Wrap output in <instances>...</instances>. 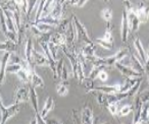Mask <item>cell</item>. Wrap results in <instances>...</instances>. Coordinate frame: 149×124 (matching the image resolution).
I'll return each instance as SVG.
<instances>
[{
	"instance_id": "obj_1",
	"label": "cell",
	"mask_w": 149,
	"mask_h": 124,
	"mask_svg": "<svg viewBox=\"0 0 149 124\" xmlns=\"http://www.w3.org/2000/svg\"><path fill=\"white\" fill-rule=\"evenodd\" d=\"M72 23H74V29H76V33H77V40L78 41L84 42L86 45L93 44V41L90 39L89 35H88L87 30L85 29V27L83 25V23L80 21V19L77 17V15L72 13Z\"/></svg>"
},
{
	"instance_id": "obj_2",
	"label": "cell",
	"mask_w": 149,
	"mask_h": 124,
	"mask_svg": "<svg viewBox=\"0 0 149 124\" xmlns=\"http://www.w3.org/2000/svg\"><path fill=\"white\" fill-rule=\"evenodd\" d=\"M0 108H1V124H5L9 118L17 115L19 111V104H15V103L13 105H11L10 107H5L2 104V102H1Z\"/></svg>"
},
{
	"instance_id": "obj_3",
	"label": "cell",
	"mask_w": 149,
	"mask_h": 124,
	"mask_svg": "<svg viewBox=\"0 0 149 124\" xmlns=\"http://www.w3.org/2000/svg\"><path fill=\"white\" fill-rule=\"evenodd\" d=\"M114 66L116 67V69H118V71H120L123 75L126 76V79H140V77H142V75H143V74H141V73L135 71L132 67L124 65L123 63H120V62L116 63Z\"/></svg>"
},
{
	"instance_id": "obj_4",
	"label": "cell",
	"mask_w": 149,
	"mask_h": 124,
	"mask_svg": "<svg viewBox=\"0 0 149 124\" xmlns=\"http://www.w3.org/2000/svg\"><path fill=\"white\" fill-rule=\"evenodd\" d=\"M128 49H123L118 50L114 55L109 56V57H105L104 58V62H105V66H113L116 63L120 62V60H123L127 55H128Z\"/></svg>"
},
{
	"instance_id": "obj_5",
	"label": "cell",
	"mask_w": 149,
	"mask_h": 124,
	"mask_svg": "<svg viewBox=\"0 0 149 124\" xmlns=\"http://www.w3.org/2000/svg\"><path fill=\"white\" fill-rule=\"evenodd\" d=\"M15 104L24 103V102L30 101V85H24L19 87L15 92Z\"/></svg>"
},
{
	"instance_id": "obj_6",
	"label": "cell",
	"mask_w": 149,
	"mask_h": 124,
	"mask_svg": "<svg viewBox=\"0 0 149 124\" xmlns=\"http://www.w3.org/2000/svg\"><path fill=\"white\" fill-rule=\"evenodd\" d=\"M135 12H136L138 19L140 23H146L149 19V7L145 6L144 2H139L138 7L135 8Z\"/></svg>"
},
{
	"instance_id": "obj_7",
	"label": "cell",
	"mask_w": 149,
	"mask_h": 124,
	"mask_svg": "<svg viewBox=\"0 0 149 124\" xmlns=\"http://www.w3.org/2000/svg\"><path fill=\"white\" fill-rule=\"evenodd\" d=\"M128 12V11H127ZM128 25H129V30L132 33H136L139 30V25H140V21L138 19L136 12H135V8H133L131 11L128 12Z\"/></svg>"
},
{
	"instance_id": "obj_8",
	"label": "cell",
	"mask_w": 149,
	"mask_h": 124,
	"mask_svg": "<svg viewBox=\"0 0 149 124\" xmlns=\"http://www.w3.org/2000/svg\"><path fill=\"white\" fill-rule=\"evenodd\" d=\"M122 85L118 83V85H100V87H95L93 91H98L101 93L105 94V95H114V94H118L122 91Z\"/></svg>"
},
{
	"instance_id": "obj_9",
	"label": "cell",
	"mask_w": 149,
	"mask_h": 124,
	"mask_svg": "<svg viewBox=\"0 0 149 124\" xmlns=\"http://www.w3.org/2000/svg\"><path fill=\"white\" fill-rule=\"evenodd\" d=\"M129 25H128V12L127 10L123 11L122 17V25H120V37H122V42L126 43L128 41V35H129Z\"/></svg>"
},
{
	"instance_id": "obj_10",
	"label": "cell",
	"mask_w": 149,
	"mask_h": 124,
	"mask_svg": "<svg viewBox=\"0 0 149 124\" xmlns=\"http://www.w3.org/2000/svg\"><path fill=\"white\" fill-rule=\"evenodd\" d=\"M1 10L3 11L5 17V21H6V25L7 28H8V31L13 32V33H17V28H15V19H13V12H11L9 9H7L5 6H2L1 5Z\"/></svg>"
},
{
	"instance_id": "obj_11",
	"label": "cell",
	"mask_w": 149,
	"mask_h": 124,
	"mask_svg": "<svg viewBox=\"0 0 149 124\" xmlns=\"http://www.w3.org/2000/svg\"><path fill=\"white\" fill-rule=\"evenodd\" d=\"M33 64L38 65V66H44V65H47L50 66V62L48 60V58L46 57V55L44 53H40V52L36 51L34 49L33 52Z\"/></svg>"
},
{
	"instance_id": "obj_12",
	"label": "cell",
	"mask_w": 149,
	"mask_h": 124,
	"mask_svg": "<svg viewBox=\"0 0 149 124\" xmlns=\"http://www.w3.org/2000/svg\"><path fill=\"white\" fill-rule=\"evenodd\" d=\"M64 35H65V37H66V47L72 49L74 39H76V35H77L74 25V23H72H72H70V25H68V30H66V32L64 33Z\"/></svg>"
},
{
	"instance_id": "obj_13",
	"label": "cell",
	"mask_w": 149,
	"mask_h": 124,
	"mask_svg": "<svg viewBox=\"0 0 149 124\" xmlns=\"http://www.w3.org/2000/svg\"><path fill=\"white\" fill-rule=\"evenodd\" d=\"M33 52H34V47H33V41L31 38L26 41V47H25V56H26V61L31 65L34 68L35 65L33 64Z\"/></svg>"
},
{
	"instance_id": "obj_14",
	"label": "cell",
	"mask_w": 149,
	"mask_h": 124,
	"mask_svg": "<svg viewBox=\"0 0 149 124\" xmlns=\"http://www.w3.org/2000/svg\"><path fill=\"white\" fill-rule=\"evenodd\" d=\"M11 53H6L3 54L2 58H1V69H0V76H1V85L4 83L5 81V75H6V67L8 65L9 58H10Z\"/></svg>"
},
{
	"instance_id": "obj_15",
	"label": "cell",
	"mask_w": 149,
	"mask_h": 124,
	"mask_svg": "<svg viewBox=\"0 0 149 124\" xmlns=\"http://www.w3.org/2000/svg\"><path fill=\"white\" fill-rule=\"evenodd\" d=\"M130 60H131V67H132L135 71H137V72L141 73V74H144L145 68H144V65H143L142 62H141V60L139 59L136 55H134V54L131 55Z\"/></svg>"
},
{
	"instance_id": "obj_16",
	"label": "cell",
	"mask_w": 149,
	"mask_h": 124,
	"mask_svg": "<svg viewBox=\"0 0 149 124\" xmlns=\"http://www.w3.org/2000/svg\"><path fill=\"white\" fill-rule=\"evenodd\" d=\"M49 43H53L54 45L58 46V47H63V46H66V37L64 34L57 32L55 34H52Z\"/></svg>"
},
{
	"instance_id": "obj_17",
	"label": "cell",
	"mask_w": 149,
	"mask_h": 124,
	"mask_svg": "<svg viewBox=\"0 0 149 124\" xmlns=\"http://www.w3.org/2000/svg\"><path fill=\"white\" fill-rule=\"evenodd\" d=\"M63 5L64 1H55V5H54L53 10L50 15L54 19L61 21V17L63 15Z\"/></svg>"
},
{
	"instance_id": "obj_18",
	"label": "cell",
	"mask_w": 149,
	"mask_h": 124,
	"mask_svg": "<svg viewBox=\"0 0 149 124\" xmlns=\"http://www.w3.org/2000/svg\"><path fill=\"white\" fill-rule=\"evenodd\" d=\"M134 46H135V49H136L137 53H138V55H139V59H140L143 63H145V62H146L147 53L145 52L144 48H143V46H142V43H141L139 38H136V39H135Z\"/></svg>"
},
{
	"instance_id": "obj_19",
	"label": "cell",
	"mask_w": 149,
	"mask_h": 124,
	"mask_svg": "<svg viewBox=\"0 0 149 124\" xmlns=\"http://www.w3.org/2000/svg\"><path fill=\"white\" fill-rule=\"evenodd\" d=\"M17 44L15 43V42H11L9 40H6L4 42H1V45H0V50L1 52H8V53H15L17 51Z\"/></svg>"
},
{
	"instance_id": "obj_20",
	"label": "cell",
	"mask_w": 149,
	"mask_h": 124,
	"mask_svg": "<svg viewBox=\"0 0 149 124\" xmlns=\"http://www.w3.org/2000/svg\"><path fill=\"white\" fill-rule=\"evenodd\" d=\"M53 108H54V100H53V98H52V97H48L47 99H46L45 104H44V106H43V108H42L41 112H40L42 118L46 119V116L48 115V113H49V112L51 111Z\"/></svg>"
},
{
	"instance_id": "obj_21",
	"label": "cell",
	"mask_w": 149,
	"mask_h": 124,
	"mask_svg": "<svg viewBox=\"0 0 149 124\" xmlns=\"http://www.w3.org/2000/svg\"><path fill=\"white\" fill-rule=\"evenodd\" d=\"M82 124H93V113L90 108L86 107L81 113Z\"/></svg>"
},
{
	"instance_id": "obj_22",
	"label": "cell",
	"mask_w": 149,
	"mask_h": 124,
	"mask_svg": "<svg viewBox=\"0 0 149 124\" xmlns=\"http://www.w3.org/2000/svg\"><path fill=\"white\" fill-rule=\"evenodd\" d=\"M30 102L32 104V107H33L35 114L39 113V110H38V98H37V94H36L35 87H32L30 85Z\"/></svg>"
},
{
	"instance_id": "obj_23",
	"label": "cell",
	"mask_w": 149,
	"mask_h": 124,
	"mask_svg": "<svg viewBox=\"0 0 149 124\" xmlns=\"http://www.w3.org/2000/svg\"><path fill=\"white\" fill-rule=\"evenodd\" d=\"M95 51H96V45L93 43L84 46L82 48L81 53L84 55V57H92V56H95Z\"/></svg>"
},
{
	"instance_id": "obj_24",
	"label": "cell",
	"mask_w": 149,
	"mask_h": 124,
	"mask_svg": "<svg viewBox=\"0 0 149 124\" xmlns=\"http://www.w3.org/2000/svg\"><path fill=\"white\" fill-rule=\"evenodd\" d=\"M45 23V25H49L54 28V27H58V25H59L60 21L52 17L51 15H49V17H42L37 23Z\"/></svg>"
},
{
	"instance_id": "obj_25",
	"label": "cell",
	"mask_w": 149,
	"mask_h": 124,
	"mask_svg": "<svg viewBox=\"0 0 149 124\" xmlns=\"http://www.w3.org/2000/svg\"><path fill=\"white\" fill-rule=\"evenodd\" d=\"M91 94H93L94 96H95L96 100H97L98 104L101 106L103 105H108L107 103V95H105V94L101 93V92H98V91H91L90 92Z\"/></svg>"
},
{
	"instance_id": "obj_26",
	"label": "cell",
	"mask_w": 149,
	"mask_h": 124,
	"mask_svg": "<svg viewBox=\"0 0 149 124\" xmlns=\"http://www.w3.org/2000/svg\"><path fill=\"white\" fill-rule=\"evenodd\" d=\"M55 5V1H46L45 5H44L43 12H42V17H47L51 14L52 10H53V7Z\"/></svg>"
},
{
	"instance_id": "obj_27",
	"label": "cell",
	"mask_w": 149,
	"mask_h": 124,
	"mask_svg": "<svg viewBox=\"0 0 149 124\" xmlns=\"http://www.w3.org/2000/svg\"><path fill=\"white\" fill-rule=\"evenodd\" d=\"M31 85L34 87H44V81L41 79V76L37 74V73L34 71L33 74H32V79H31Z\"/></svg>"
},
{
	"instance_id": "obj_28",
	"label": "cell",
	"mask_w": 149,
	"mask_h": 124,
	"mask_svg": "<svg viewBox=\"0 0 149 124\" xmlns=\"http://www.w3.org/2000/svg\"><path fill=\"white\" fill-rule=\"evenodd\" d=\"M68 83H60L56 85V92L59 96L61 97H64V96L68 95Z\"/></svg>"
},
{
	"instance_id": "obj_29",
	"label": "cell",
	"mask_w": 149,
	"mask_h": 124,
	"mask_svg": "<svg viewBox=\"0 0 149 124\" xmlns=\"http://www.w3.org/2000/svg\"><path fill=\"white\" fill-rule=\"evenodd\" d=\"M138 79H126V83L122 87V91H120V93H126V92H128L131 87H133L135 85H136V83L138 81Z\"/></svg>"
},
{
	"instance_id": "obj_30",
	"label": "cell",
	"mask_w": 149,
	"mask_h": 124,
	"mask_svg": "<svg viewBox=\"0 0 149 124\" xmlns=\"http://www.w3.org/2000/svg\"><path fill=\"white\" fill-rule=\"evenodd\" d=\"M141 83H142V77H140V79H138V81L136 83V85H134L133 87H131L130 90H129L128 92H126L127 94H128V97H134V96H136V94L138 93L139 89H140V85Z\"/></svg>"
},
{
	"instance_id": "obj_31",
	"label": "cell",
	"mask_w": 149,
	"mask_h": 124,
	"mask_svg": "<svg viewBox=\"0 0 149 124\" xmlns=\"http://www.w3.org/2000/svg\"><path fill=\"white\" fill-rule=\"evenodd\" d=\"M46 1H39V4H38V7L36 9V15H35V21L34 23H37L42 17V12H43V8H44V5H45Z\"/></svg>"
},
{
	"instance_id": "obj_32",
	"label": "cell",
	"mask_w": 149,
	"mask_h": 124,
	"mask_svg": "<svg viewBox=\"0 0 149 124\" xmlns=\"http://www.w3.org/2000/svg\"><path fill=\"white\" fill-rule=\"evenodd\" d=\"M23 68V64H10L8 63L6 67V73H15L17 74Z\"/></svg>"
},
{
	"instance_id": "obj_33",
	"label": "cell",
	"mask_w": 149,
	"mask_h": 124,
	"mask_svg": "<svg viewBox=\"0 0 149 124\" xmlns=\"http://www.w3.org/2000/svg\"><path fill=\"white\" fill-rule=\"evenodd\" d=\"M101 17L106 23H110V21L112 19V10L110 8H108V7L103 8L101 11Z\"/></svg>"
},
{
	"instance_id": "obj_34",
	"label": "cell",
	"mask_w": 149,
	"mask_h": 124,
	"mask_svg": "<svg viewBox=\"0 0 149 124\" xmlns=\"http://www.w3.org/2000/svg\"><path fill=\"white\" fill-rule=\"evenodd\" d=\"M103 69H104V66H102V67H93V69L91 70V72L89 73V75H88V79L94 81L95 79H97L98 74L100 73V71H102Z\"/></svg>"
},
{
	"instance_id": "obj_35",
	"label": "cell",
	"mask_w": 149,
	"mask_h": 124,
	"mask_svg": "<svg viewBox=\"0 0 149 124\" xmlns=\"http://www.w3.org/2000/svg\"><path fill=\"white\" fill-rule=\"evenodd\" d=\"M148 110H149V106L147 104H144L141 110V117L140 120L142 122H147L148 121Z\"/></svg>"
},
{
	"instance_id": "obj_36",
	"label": "cell",
	"mask_w": 149,
	"mask_h": 124,
	"mask_svg": "<svg viewBox=\"0 0 149 124\" xmlns=\"http://www.w3.org/2000/svg\"><path fill=\"white\" fill-rule=\"evenodd\" d=\"M95 42L98 44V45H100L101 47H103L104 49H107V50H111L112 48H113V44L111 43H108V42L104 41L102 38H98V39L95 40Z\"/></svg>"
},
{
	"instance_id": "obj_37",
	"label": "cell",
	"mask_w": 149,
	"mask_h": 124,
	"mask_svg": "<svg viewBox=\"0 0 149 124\" xmlns=\"http://www.w3.org/2000/svg\"><path fill=\"white\" fill-rule=\"evenodd\" d=\"M133 110V107L132 105H125L124 107H122V109L118 110V116H120V117H123V116H127L129 115V114L132 112Z\"/></svg>"
},
{
	"instance_id": "obj_38",
	"label": "cell",
	"mask_w": 149,
	"mask_h": 124,
	"mask_svg": "<svg viewBox=\"0 0 149 124\" xmlns=\"http://www.w3.org/2000/svg\"><path fill=\"white\" fill-rule=\"evenodd\" d=\"M35 25H36V27L39 29V31L43 34L49 33V32L53 29V27H51V25H45V23H35Z\"/></svg>"
},
{
	"instance_id": "obj_39",
	"label": "cell",
	"mask_w": 149,
	"mask_h": 124,
	"mask_svg": "<svg viewBox=\"0 0 149 124\" xmlns=\"http://www.w3.org/2000/svg\"><path fill=\"white\" fill-rule=\"evenodd\" d=\"M82 85H84V87H86V90H87L88 93H90L91 91H93V89L95 87H94V81L88 79V77H86L85 81H84V83H82Z\"/></svg>"
},
{
	"instance_id": "obj_40",
	"label": "cell",
	"mask_w": 149,
	"mask_h": 124,
	"mask_svg": "<svg viewBox=\"0 0 149 124\" xmlns=\"http://www.w3.org/2000/svg\"><path fill=\"white\" fill-rule=\"evenodd\" d=\"M4 36L7 38V40H9V41L15 42V43H17V44L19 43V37H17V33H13V32L8 31Z\"/></svg>"
},
{
	"instance_id": "obj_41",
	"label": "cell",
	"mask_w": 149,
	"mask_h": 124,
	"mask_svg": "<svg viewBox=\"0 0 149 124\" xmlns=\"http://www.w3.org/2000/svg\"><path fill=\"white\" fill-rule=\"evenodd\" d=\"M64 68V62H63V59H60L59 61L57 62V65H56V73H57V77H61V73H62V70Z\"/></svg>"
},
{
	"instance_id": "obj_42",
	"label": "cell",
	"mask_w": 149,
	"mask_h": 124,
	"mask_svg": "<svg viewBox=\"0 0 149 124\" xmlns=\"http://www.w3.org/2000/svg\"><path fill=\"white\" fill-rule=\"evenodd\" d=\"M107 109L110 112V114L113 116H116L118 113V103H110L107 105Z\"/></svg>"
},
{
	"instance_id": "obj_43",
	"label": "cell",
	"mask_w": 149,
	"mask_h": 124,
	"mask_svg": "<svg viewBox=\"0 0 149 124\" xmlns=\"http://www.w3.org/2000/svg\"><path fill=\"white\" fill-rule=\"evenodd\" d=\"M48 45H49L50 53H51V55H52V57H53V59L56 61V59H57V56H56V54H57V48H58V46L54 45L53 43H48Z\"/></svg>"
},
{
	"instance_id": "obj_44",
	"label": "cell",
	"mask_w": 149,
	"mask_h": 124,
	"mask_svg": "<svg viewBox=\"0 0 149 124\" xmlns=\"http://www.w3.org/2000/svg\"><path fill=\"white\" fill-rule=\"evenodd\" d=\"M1 30H2L3 34H6L8 32V28H7V25H6V21H5V17H4V13L3 11L1 10Z\"/></svg>"
},
{
	"instance_id": "obj_45",
	"label": "cell",
	"mask_w": 149,
	"mask_h": 124,
	"mask_svg": "<svg viewBox=\"0 0 149 124\" xmlns=\"http://www.w3.org/2000/svg\"><path fill=\"white\" fill-rule=\"evenodd\" d=\"M139 97H140L141 102L143 104H147V102H149V89L144 91L143 93L139 94Z\"/></svg>"
},
{
	"instance_id": "obj_46",
	"label": "cell",
	"mask_w": 149,
	"mask_h": 124,
	"mask_svg": "<svg viewBox=\"0 0 149 124\" xmlns=\"http://www.w3.org/2000/svg\"><path fill=\"white\" fill-rule=\"evenodd\" d=\"M68 69H66V68H65V66H64L63 70H62L61 77H60V79H61V81H62V83H68Z\"/></svg>"
},
{
	"instance_id": "obj_47",
	"label": "cell",
	"mask_w": 149,
	"mask_h": 124,
	"mask_svg": "<svg viewBox=\"0 0 149 124\" xmlns=\"http://www.w3.org/2000/svg\"><path fill=\"white\" fill-rule=\"evenodd\" d=\"M144 68H145V73L147 74V77H149V50L147 52V57H146V62L144 63Z\"/></svg>"
},
{
	"instance_id": "obj_48",
	"label": "cell",
	"mask_w": 149,
	"mask_h": 124,
	"mask_svg": "<svg viewBox=\"0 0 149 124\" xmlns=\"http://www.w3.org/2000/svg\"><path fill=\"white\" fill-rule=\"evenodd\" d=\"M98 79H99L101 81H107V79H108L107 72H106V71H104V70L100 71V73L98 74Z\"/></svg>"
},
{
	"instance_id": "obj_49",
	"label": "cell",
	"mask_w": 149,
	"mask_h": 124,
	"mask_svg": "<svg viewBox=\"0 0 149 124\" xmlns=\"http://www.w3.org/2000/svg\"><path fill=\"white\" fill-rule=\"evenodd\" d=\"M123 4H124L125 10H127L128 12L134 8V7H133V5H132V3H131L130 1H124V2H123Z\"/></svg>"
},
{
	"instance_id": "obj_50",
	"label": "cell",
	"mask_w": 149,
	"mask_h": 124,
	"mask_svg": "<svg viewBox=\"0 0 149 124\" xmlns=\"http://www.w3.org/2000/svg\"><path fill=\"white\" fill-rule=\"evenodd\" d=\"M35 116H36V118H37L38 124H47V123H46V121H45V119H44V118H42L40 112H39V113H37V114H35Z\"/></svg>"
},
{
	"instance_id": "obj_51",
	"label": "cell",
	"mask_w": 149,
	"mask_h": 124,
	"mask_svg": "<svg viewBox=\"0 0 149 124\" xmlns=\"http://www.w3.org/2000/svg\"><path fill=\"white\" fill-rule=\"evenodd\" d=\"M87 3V0H78L77 1V5L76 6L79 7V8H81V7H83L84 5Z\"/></svg>"
},
{
	"instance_id": "obj_52",
	"label": "cell",
	"mask_w": 149,
	"mask_h": 124,
	"mask_svg": "<svg viewBox=\"0 0 149 124\" xmlns=\"http://www.w3.org/2000/svg\"><path fill=\"white\" fill-rule=\"evenodd\" d=\"M45 121L47 124H62L61 122L57 121V120H55V119H45Z\"/></svg>"
},
{
	"instance_id": "obj_53",
	"label": "cell",
	"mask_w": 149,
	"mask_h": 124,
	"mask_svg": "<svg viewBox=\"0 0 149 124\" xmlns=\"http://www.w3.org/2000/svg\"><path fill=\"white\" fill-rule=\"evenodd\" d=\"M30 124H38L37 118H36V116H35V117L32 118V120H31V122H30Z\"/></svg>"
},
{
	"instance_id": "obj_54",
	"label": "cell",
	"mask_w": 149,
	"mask_h": 124,
	"mask_svg": "<svg viewBox=\"0 0 149 124\" xmlns=\"http://www.w3.org/2000/svg\"><path fill=\"white\" fill-rule=\"evenodd\" d=\"M142 123H143V122H142V121H141V120H140V121L136 122V123H132V124H142Z\"/></svg>"
},
{
	"instance_id": "obj_55",
	"label": "cell",
	"mask_w": 149,
	"mask_h": 124,
	"mask_svg": "<svg viewBox=\"0 0 149 124\" xmlns=\"http://www.w3.org/2000/svg\"><path fill=\"white\" fill-rule=\"evenodd\" d=\"M102 124H110L109 122H104V123H102Z\"/></svg>"
},
{
	"instance_id": "obj_56",
	"label": "cell",
	"mask_w": 149,
	"mask_h": 124,
	"mask_svg": "<svg viewBox=\"0 0 149 124\" xmlns=\"http://www.w3.org/2000/svg\"><path fill=\"white\" fill-rule=\"evenodd\" d=\"M148 121H149V110H148Z\"/></svg>"
},
{
	"instance_id": "obj_57",
	"label": "cell",
	"mask_w": 149,
	"mask_h": 124,
	"mask_svg": "<svg viewBox=\"0 0 149 124\" xmlns=\"http://www.w3.org/2000/svg\"><path fill=\"white\" fill-rule=\"evenodd\" d=\"M148 83H149V77H148Z\"/></svg>"
}]
</instances>
